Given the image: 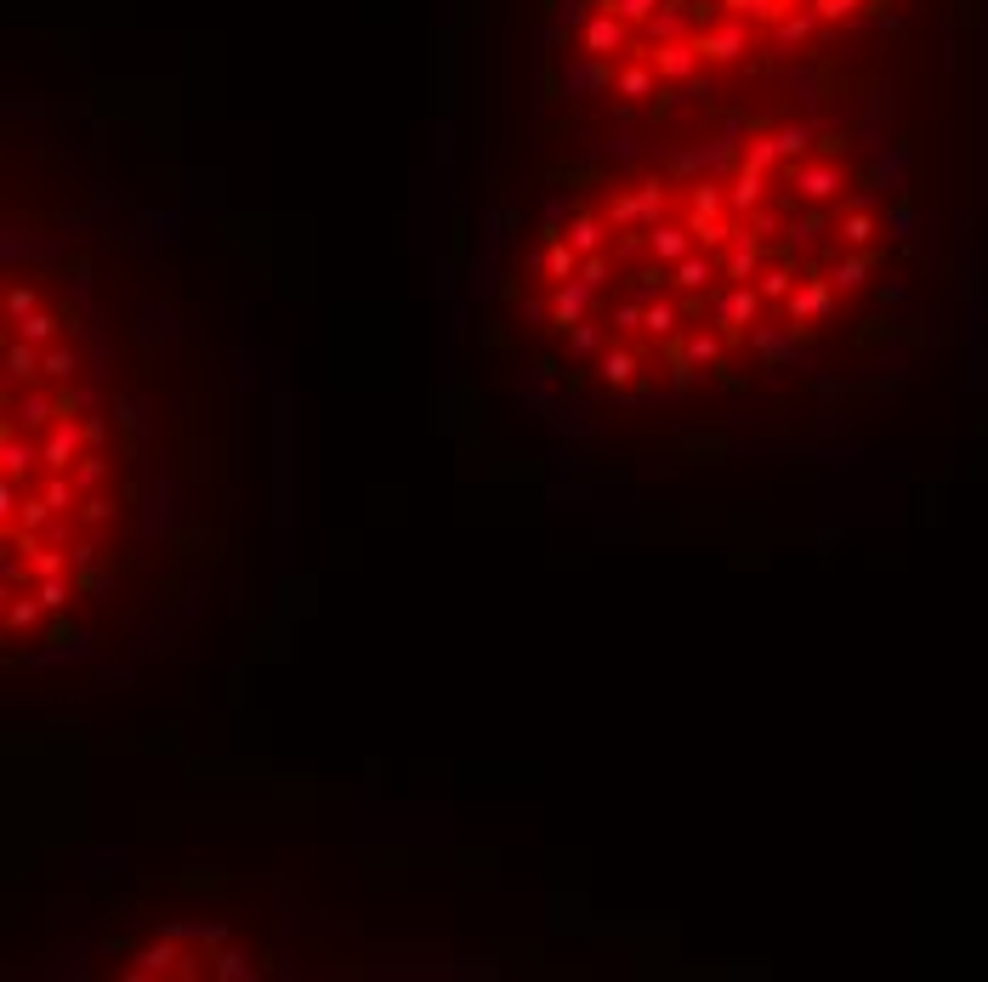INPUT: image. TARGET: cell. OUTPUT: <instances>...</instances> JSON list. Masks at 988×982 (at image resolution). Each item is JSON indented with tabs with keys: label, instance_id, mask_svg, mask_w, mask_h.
I'll return each mask as SVG.
<instances>
[{
	"label": "cell",
	"instance_id": "obj_1",
	"mask_svg": "<svg viewBox=\"0 0 988 982\" xmlns=\"http://www.w3.org/2000/svg\"><path fill=\"white\" fill-rule=\"evenodd\" d=\"M665 182L653 176V182H636L631 193H619L614 205H608V228H653L659 216H665Z\"/></svg>",
	"mask_w": 988,
	"mask_h": 982
},
{
	"label": "cell",
	"instance_id": "obj_2",
	"mask_svg": "<svg viewBox=\"0 0 988 982\" xmlns=\"http://www.w3.org/2000/svg\"><path fill=\"white\" fill-rule=\"evenodd\" d=\"M199 954H182L177 937H165V943L142 948L137 960L125 965V977H199V971H211V965H194Z\"/></svg>",
	"mask_w": 988,
	"mask_h": 982
},
{
	"label": "cell",
	"instance_id": "obj_3",
	"mask_svg": "<svg viewBox=\"0 0 988 982\" xmlns=\"http://www.w3.org/2000/svg\"><path fill=\"white\" fill-rule=\"evenodd\" d=\"M761 301H767V296H761L756 284H733V290H727V296L716 301V318H722L727 347H733V341H739V335H744V330H750V324L761 318Z\"/></svg>",
	"mask_w": 988,
	"mask_h": 982
},
{
	"label": "cell",
	"instance_id": "obj_4",
	"mask_svg": "<svg viewBox=\"0 0 988 982\" xmlns=\"http://www.w3.org/2000/svg\"><path fill=\"white\" fill-rule=\"evenodd\" d=\"M790 182H795V193H801V199H835V193L847 188V176H841V165H835L830 154H824V159H795Z\"/></svg>",
	"mask_w": 988,
	"mask_h": 982
},
{
	"label": "cell",
	"instance_id": "obj_5",
	"mask_svg": "<svg viewBox=\"0 0 988 982\" xmlns=\"http://www.w3.org/2000/svg\"><path fill=\"white\" fill-rule=\"evenodd\" d=\"M91 443L86 432H80V421H57L52 432H46V443H40V466L46 472H74V460L86 455Z\"/></svg>",
	"mask_w": 988,
	"mask_h": 982
},
{
	"label": "cell",
	"instance_id": "obj_6",
	"mask_svg": "<svg viewBox=\"0 0 988 982\" xmlns=\"http://www.w3.org/2000/svg\"><path fill=\"white\" fill-rule=\"evenodd\" d=\"M835 307V284L830 279H801L790 290V301H784V313H790V324H807V318H824Z\"/></svg>",
	"mask_w": 988,
	"mask_h": 982
},
{
	"label": "cell",
	"instance_id": "obj_7",
	"mask_svg": "<svg viewBox=\"0 0 988 982\" xmlns=\"http://www.w3.org/2000/svg\"><path fill=\"white\" fill-rule=\"evenodd\" d=\"M585 301H591V284L585 279H563V284H551V330H574L585 318Z\"/></svg>",
	"mask_w": 988,
	"mask_h": 982
},
{
	"label": "cell",
	"instance_id": "obj_8",
	"mask_svg": "<svg viewBox=\"0 0 988 982\" xmlns=\"http://www.w3.org/2000/svg\"><path fill=\"white\" fill-rule=\"evenodd\" d=\"M642 245L653 250V262H665V267H676L682 256H693V228H671V222H653V228H642Z\"/></svg>",
	"mask_w": 988,
	"mask_h": 982
},
{
	"label": "cell",
	"instance_id": "obj_9",
	"mask_svg": "<svg viewBox=\"0 0 988 982\" xmlns=\"http://www.w3.org/2000/svg\"><path fill=\"white\" fill-rule=\"evenodd\" d=\"M35 460H40V449L29 438H18V421L0 426V472H6V483H23Z\"/></svg>",
	"mask_w": 988,
	"mask_h": 982
},
{
	"label": "cell",
	"instance_id": "obj_10",
	"mask_svg": "<svg viewBox=\"0 0 988 982\" xmlns=\"http://www.w3.org/2000/svg\"><path fill=\"white\" fill-rule=\"evenodd\" d=\"M761 199H767V171H756V165H744L739 159V171H733V182H727V211H761Z\"/></svg>",
	"mask_w": 988,
	"mask_h": 982
},
{
	"label": "cell",
	"instance_id": "obj_11",
	"mask_svg": "<svg viewBox=\"0 0 988 982\" xmlns=\"http://www.w3.org/2000/svg\"><path fill=\"white\" fill-rule=\"evenodd\" d=\"M35 375H46V352L35 341H23V335H6V386L35 381Z\"/></svg>",
	"mask_w": 988,
	"mask_h": 982
},
{
	"label": "cell",
	"instance_id": "obj_12",
	"mask_svg": "<svg viewBox=\"0 0 988 982\" xmlns=\"http://www.w3.org/2000/svg\"><path fill=\"white\" fill-rule=\"evenodd\" d=\"M63 324L74 330V313H69V307H63V313H23V318H6V335H23V341L46 347V341H52Z\"/></svg>",
	"mask_w": 988,
	"mask_h": 982
},
{
	"label": "cell",
	"instance_id": "obj_13",
	"mask_svg": "<svg viewBox=\"0 0 988 982\" xmlns=\"http://www.w3.org/2000/svg\"><path fill=\"white\" fill-rule=\"evenodd\" d=\"M580 262H585V256H580L574 245H568V239H557V233H551L546 250H540V267H546V279H551V284L580 279Z\"/></svg>",
	"mask_w": 988,
	"mask_h": 982
},
{
	"label": "cell",
	"instance_id": "obj_14",
	"mask_svg": "<svg viewBox=\"0 0 988 982\" xmlns=\"http://www.w3.org/2000/svg\"><path fill=\"white\" fill-rule=\"evenodd\" d=\"M722 211H727V188H722V182H710V176H705V182H693V193H688V228H693V222H716Z\"/></svg>",
	"mask_w": 988,
	"mask_h": 982
},
{
	"label": "cell",
	"instance_id": "obj_15",
	"mask_svg": "<svg viewBox=\"0 0 988 982\" xmlns=\"http://www.w3.org/2000/svg\"><path fill=\"white\" fill-rule=\"evenodd\" d=\"M40 614H46V602L23 585V591H6V636H18L29 631V625H40Z\"/></svg>",
	"mask_w": 988,
	"mask_h": 982
},
{
	"label": "cell",
	"instance_id": "obj_16",
	"mask_svg": "<svg viewBox=\"0 0 988 982\" xmlns=\"http://www.w3.org/2000/svg\"><path fill=\"white\" fill-rule=\"evenodd\" d=\"M597 369H602V386H631V381H636V369H642V358H636L631 347H608Z\"/></svg>",
	"mask_w": 988,
	"mask_h": 982
},
{
	"label": "cell",
	"instance_id": "obj_17",
	"mask_svg": "<svg viewBox=\"0 0 988 982\" xmlns=\"http://www.w3.org/2000/svg\"><path fill=\"white\" fill-rule=\"evenodd\" d=\"M614 91L619 97H659V74H653L648 63H625V69L614 74Z\"/></svg>",
	"mask_w": 988,
	"mask_h": 982
},
{
	"label": "cell",
	"instance_id": "obj_18",
	"mask_svg": "<svg viewBox=\"0 0 988 982\" xmlns=\"http://www.w3.org/2000/svg\"><path fill=\"white\" fill-rule=\"evenodd\" d=\"M722 273H727L733 284H750V279H756V273H761V245H756V239H739V250H733V256L722 262Z\"/></svg>",
	"mask_w": 988,
	"mask_h": 982
},
{
	"label": "cell",
	"instance_id": "obj_19",
	"mask_svg": "<svg viewBox=\"0 0 988 982\" xmlns=\"http://www.w3.org/2000/svg\"><path fill=\"white\" fill-rule=\"evenodd\" d=\"M710 273H716V262L693 250V256H682V262L671 267V284H682V290H705V284H710Z\"/></svg>",
	"mask_w": 988,
	"mask_h": 982
},
{
	"label": "cell",
	"instance_id": "obj_20",
	"mask_svg": "<svg viewBox=\"0 0 988 982\" xmlns=\"http://www.w3.org/2000/svg\"><path fill=\"white\" fill-rule=\"evenodd\" d=\"M722 352H727V335H710V330H693L688 335V358L705 369H722Z\"/></svg>",
	"mask_w": 988,
	"mask_h": 982
},
{
	"label": "cell",
	"instance_id": "obj_21",
	"mask_svg": "<svg viewBox=\"0 0 988 982\" xmlns=\"http://www.w3.org/2000/svg\"><path fill=\"white\" fill-rule=\"evenodd\" d=\"M35 597L46 602V614H63L74 597V574H52V579H35Z\"/></svg>",
	"mask_w": 988,
	"mask_h": 982
},
{
	"label": "cell",
	"instance_id": "obj_22",
	"mask_svg": "<svg viewBox=\"0 0 988 982\" xmlns=\"http://www.w3.org/2000/svg\"><path fill=\"white\" fill-rule=\"evenodd\" d=\"M568 245L580 250V256H597L602 250V222L597 216H574V222H568Z\"/></svg>",
	"mask_w": 988,
	"mask_h": 982
},
{
	"label": "cell",
	"instance_id": "obj_23",
	"mask_svg": "<svg viewBox=\"0 0 988 982\" xmlns=\"http://www.w3.org/2000/svg\"><path fill=\"white\" fill-rule=\"evenodd\" d=\"M12 421H23V426H46V421H57V398H46V392H29L18 409H12Z\"/></svg>",
	"mask_w": 988,
	"mask_h": 982
},
{
	"label": "cell",
	"instance_id": "obj_24",
	"mask_svg": "<svg viewBox=\"0 0 988 982\" xmlns=\"http://www.w3.org/2000/svg\"><path fill=\"white\" fill-rule=\"evenodd\" d=\"M869 267H875V256H864V250H858V256H847V262H835L830 284H835V290H858V284L869 279Z\"/></svg>",
	"mask_w": 988,
	"mask_h": 982
},
{
	"label": "cell",
	"instance_id": "obj_25",
	"mask_svg": "<svg viewBox=\"0 0 988 982\" xmlns=\"http://www.w3.org/2000/svg\"><path fill=\"white\" fill-rule=\"evenodd\" d=\"M756 290H761L767 301H790L795 273H790V267H761V273H756Z\"/></svg>",
	"mask_w": 988,
	"mask_h": 982
},
{
	"label": "cell",
	"instance_id": "obj_26",
	"mask_svg": "<svg viewBox=\"0 0 988 982\" xmlns=\"http://www.w3.org/2000/svg\"><path fill=\"white\" fill-rule=\"evenodd\" d=\"M676 318H682V313H676L671 301H648V307H642V330L665 341V335H676Z\"/></svg>",
	"mask_w": 988,
	"mask_h": 982
},
{
	"label": "cell",
	"instance_id": "obj_27",
	"mask_svg": "<svg viewBox=\"0 0 988 982\" xmlns=\"http://www.w3.org/2000/svg\"><path fill=\"white\" fill-rule=\"evenodd\" d=\"M869 239H875V216H869V211H847V216H841V245L864 250Z\"/></svg>",
	"mask_w": 988,
	"mask_h": 982
},
{
	"label": "cell",
	"instance_id": "obj_28",
	"mask_svg": "<svg viewBox=\"0 0 988 982\" xmlns=\"http://www.w3.org/2000/svg\"><path fill=\"white\" fill-rule=\"evenodd\" d=\"M69 477H74V489H80V494H91V489H97V483L108 477V460H103V455H80Z\"/></svg>",
	"mask_w": 988,
	"mask_h": 982
},
{
	"label": "cell",
	"instance_id": "obj_29",
	"mask_svg": "<svg viewBox=\"0 0 988 982\" xmlns=\"http://www.w3.org/2000/svg\"><path fill=\"white\" fill-rule=\"evenodd\" d=\"M778 131H767V137H750V148H744V165H756V171H773L778 165Z\"/></svg>",
	"mask_w": 988,
	"mask_h": 982
},
{
	"label": "cell",
	"instance_id": "obj_30",
	"mask_svg": "<svg viewBox=\"0 0 988 982\" xmlns=\"http://www.w3.org/2000/svg\"><path fill=\"white\" fill-rule=\"evenodd\" d=\"M807 148H812V131H807V125H784V131H778V154H784V165H795V159L807 154Z\"/></svg>",
	"mask_w": 988,
	"mask_h": 982
},
{
	"label": "cell",
	"instance_id": "obj_31",
	"mask_svg": "<svg viewBox=\"0 0 988 982\" xmlns=\"http://www.w3.org/2000/svg\"><path fill=\"white\" fill-rule=\"evenodd\" d=\"M733 233H739V228H733V222H722V216H716V222H693V245H699V250H716V245H727Z\"/></svg>",
	"mask_w": 988,
	"mask_h": 982
},
{
	"label": "cell",
	"instance_id": "obj_32",
	"mask_svg": "<svg viewBox=\"0 0 988 982\" xmlns=\"http://www.w3.org/2000/svg\"><path fill=\"white\" fill-rule=\"evenodd\" d=\"M74 517L86 528H103V523H114V500H103V494H86L80 506H74Z\"/></svg>",
	"mask_w": 988,
	"mask_h": 982
},
{
	"label": "cell",
	"instance_id": "obj_33",
	"mask_svg": "<svg viewBox=\"0 0 988 982\" xmlns=\"http://www.w3.org/2000/svg\"><path fill=\"white\" fill-rule=\"evenodd\" d=\"M46 375H52V381H74V375H80L74 347H52V352H46Z\"/></svg>",
	"mask_w": 988,
	"mask_h": 982
},
{
	"label": "cell",
	"instance_id": "obj_34",
	"mask_svg": "<svg viewBox=\"0 0 988 982\" xmlns=\"http://www.w3.org/2000/svg\"><path fill=\"white\" fill-rule=\"evenodd\" d=\"M23 313H35V284H12L6 290V318H23Z\"/></svg>",
	"mask_w": 988,
	"mask_h": 982
},
{
	"label": "cell",
	"instance_id": "obj_35",
	"mask_svg": "<svg viewBox=\"0 0 988 982\" xmlns=\"http://www.w3.org/2000/svg\"><path fill=\"white\" fill-rule=\"evenodd\" d=\"M216 977H250V965H245V954H233V948H222L216 954V965H211Z\"/></svg>",
	"mask_w": 988,
	"mask_h": 982
},
{
	"label": "cell",
	"instance_id": "obj_36",
	"mask_svg": "<svg viewBox=\"0 0 988 982\" xmlns=\"http://www.w3.org/2000/svg\"><path fill=\"white\" fill-rule=\"evenodd\" d=\"M80 415H86V398L63 386V392H57V421H80Z\"/></svg>",
	"mask_w": 988,
	"mask_h": 982
},
{
	"label": "cell",
	"instance_id": "obj_37",
	"mask_svg": "<svg viewBox=\"0 0 988 982\" xmlns=\"http://www.w3.org/2000/svg\"><path fill=\"white\" fill-rule=\"evenodd\" d=\"M580 279L591 284V290H597V284L608 279V256H602V250H597V256H585V262H580Z\"/></svg>",
	"mask_w": 988,
	"mask_h": 982
},
{
	"label": "cell",
	"instance_id": "obj_38",
	"mask_svg": "<svg viewBox=\"0 0 988 982\" xmlns=\"http://www.w3.org/2000/svg\"><path fill=\"white\" fill-rule=\"evenodd\" d=\"M597 347H602V335L591 330V324H574V352H580V358H591Z\"/></svg>",
	"mask_w": 988,
	"mask_h": 982
},
{
	"label": "cell",
	"instance_id": "obj_39",
	"mask_svg": "<svg viewBox=\"0 0 988 982\" xmlns=\"http://www.w3.org/2000/svg\"><path fill=\"white\" fill-rule=\"evenodd\" d=\"M46 642H52V648H74V642H80V631H74V625H63V619H57L52 631H46Z\"/></svg>",
	"mask_w": 988,
	"mask_h": 982
},
{
	"label": "cell",
	"instance_id": "obj_40",
	"mask_svg": "<svg viewBox=\"0 0 988 982\" xmlns=\"http://www.w3.org/2000/svg\"><path fill=\"white\" fill-rule=\"evenodd\" d=\"M614 324H619V330H642V307H631V301H625V307H614Z\"/></svg>",
	"mask_w": 988,
	"mask_h": 982
},
{
	"label": "cell",
	"instance_id": "obj_41",
	"mask_svg": "<svg viewBox=\"0 0 988 982\" xmlns=\"http://www.w3.org/2000/svg\"><path fill=\"white\" fill-rule=\"evenodd\" d=\"M80 432H86V443H91V449H97V443H103V432H108V426H103V415H80Z\"/></svg>",
	"mask_w": 988,
	"mask_h": 982
}]
</instances>
